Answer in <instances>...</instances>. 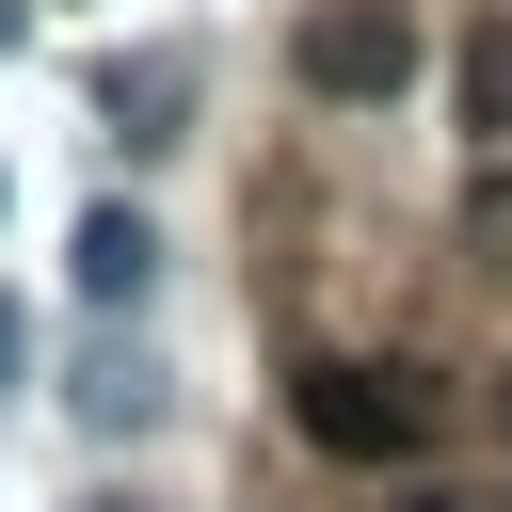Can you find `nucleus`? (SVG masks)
<instances>
[{"label": "nucleus", "mask_w": 512, "mask_h": 512, "mask_svg": "<svg viewBox=\"0 0 512 512\" xmlns=\"http://www.w3.org/2000/svg\"><path fill=\"white\" fill-rule=\"evenodd\" d=\"M96 512H144V496H96Z\"/></svg>", "instance_id": "9b49d317"}, {"label": "nucleus", "mask_w": 512, "mask_h": 512, "mask_svg": "<svg viewBox=\"0 0 512 512\" xmlns=\"http://www.w3.org/2000/svg\"><path fill=\"white\" fill-rule=\"evenodd\" d=\"M464 256H496V272H512V160L480 176V208H464Z\"/></svg>", "instance_id": "0eeeda50"}, {"label": "nucleus", "mask_w": 512, "mask_h": 512, "mask_svg": "<svg viewBox=\"0 0 512 512\" xmlns=\"http://www.w3.org/2000/svg\"><path fill=\"white\" fill-rule=\"evenodd\" d=\"M16 32H32V0H0V48H16Z\"/></svg>", "instance_id": "9d476101"}, {"label": "nucleus", "mask_w": 512, "mask_h": 512, "mask_svg": "<svg viewBox=\"0 0 512 512\" xmlns=\"http://www.w3.org/2000/svg\"><path fill=\"white\" fill-rule=\"evenodd\" d=\"M384 512H480V496H448V480H416V496H384Z\"/></svg>", "instance_id": "1a4fd4ad"}, {"label": "nucleus", "mask_w": 512, "mask_h": 512, "mask_svg": "<svg viewBox=\"0 0 512 512\" xmlns=\"http://www.w3.org/2000/svg\"><path fill=\"white\" fill-rule=\"evenodd\" d=\"M16 368H32V304L0 288V384H16Z\"/></svg>", "instance_id": "6e6552de"}, {"label": "nucleus", "mask_w": 512, "mask_h": 512, "mask_svg": "<svg viewBox=\"0 0 512 512\" xmlns=\"http://www.w3.org/2000/svg\"><path fill=\"white\" fill-rule=\"evenodd\" d=\"M96 112H112L128 144H176V128H192V48H128V64L96 80Z\"/></svg>", "instance_id": "7ed1b4c3"}, {"label": "nucleus", "mask_w": 512, "mask_h": 512, "mask_svg": "<svg viewBox=\"0 0 512 512\" xmlns=\"http://www.w3.org/2000/svg\"><path fill=\"white\" fill-rule=\"evenodd\" d=\"M64 272H80V304H144L160 288V224L144 208H80V256Z\"/></svg>", "instance_id": "20e7f679"}, {"label": "nucleus", "mask_w": 512, "mask_h": 512, "mask_svg": "<svg viewBox=\"0 0 512 512\" xmlns=\"http://www.w3.org/2000/svg\"><path fill=\"white\" fill-rule=\"evenodd\" d=\"M464 128L512 160V16H480V32H464Z\"/></svg>", "instance_id": "423d86ee"}, {"label": "nucleus", "mask_w": 512, "mask_h": 512, "mask_svg": "<svg viewBox=\"0 0 512 512\" xmlns=\"http://www.w3.org/2000/svg\"><path fill=\"white\" fill-rule=\"evenodd\" d=\"M288 80L336 96V112H384V96L416 80V16H400V0H320V16L288 32Z\"/></svg>", "instance_id": "f03ea898"}, {"label": "nucleus", "mask_w": 512, "mask_h": 512, "mask_svg": "<svg viewBox=\"0 0 512 512\" xmlns=\"http://www.w3.org/2000/svg\"><path fill=\"white\" fill-rule=\"evenodd\" d=\"M288 416H304V448H336V464H416V448H432V384H416V368H368V352H304V368H288Z\"/></svg>", "instance_id": "f257e3e1"}, {"label": "nucleus", "mask_w": 512, "mask_h": 512, "mask_svg": "<svg viewBox=\"0 0 512 512\" xmlns=\"http://www.w3.org/2000/svg\"><path fill=\"white\" fill-rule=\"evenodd\" d=\"M64 400H80V432H144V416H160V368H144V352H80Z\"/></svg>", "instance_id": "39448f33"}]
</instances>
